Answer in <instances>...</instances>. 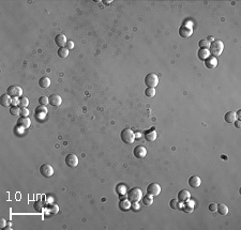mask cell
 I'll return each mask as SVG.
<instances>
[{
    "instance_id": "1",
    "label": "cell",
    "mask_w": 241,
    "mask_h": 230,
    "mask_svg": "<svg viewBox=\"0 0 241 230\" xmlns=\"http://www.w3.org/2000/svg\"><path fill=\"white\" fill-rule=\"evenodd\" d=\"M223 49H224V44H223V42L220 41V40H215V41L210 43L209 52H210V54L213 55V57H215V58H217L218 56H221L222 53H223Z\"/></svg>"
},
{
    "instance_id": "2",
    "label": "cell",
    "mask_w": 241,
    "mask_h": 230,
    "mask_svg": "<svg viewBox=\"0 0 241 230\" xmlns=\"http://www.w3.org/2000/svg\"><path fill=\"white\" fill-rule=\"evenodd\" d=\"M120 137H121V140H122L124 144H131L135 140V133L133 132L131 129H124V130L121 131Z\"/></svg>"
},
{
    "instance_id": "3",
    "label": "cell",
    "mask_w": 241,
    "mask_h": 230,
    "mask_svg": "<svg viewBox=\"0 0 241 230\" xmlns=\"http://www.w3.org/2000/svg\"><path fill=\"white\" fill-rule=\"evenodd\" d=\"M143 198V192L139 187H133L128 192V199L131 202H138Z\"/></svg>"
},
{
    "instance_id": "4",
    "label": "cell",
    "mask_w": 241,
    "mask_h": 230,
    "mask_svg": "<svg viewBox=\"0 0 241 230\" xmlns=\"http://www.w3.org/2000/svg\"><path fill=\"white\" fill-rule=\"evenodd\" d=\"M145 83L149 88H155L159 83V78L154 73H149L145 77Z\"/></svg>"
},
{
    "instance_id": "5",
    "label": "cell",
    "mask_w": 241,
    "mask_h": 230,
    "mask_svg": "<svg viewBox=\"0 0 241 230\" xmlns=\"http://www.w3.org/2000/svg\"><path fill=\"white\" fill-rule=\"evenodd\" d=\"M179 35L180 37L185 38V39H187V38H190L191 35H193V29H192V24H183V26L182 27H180L179 29Z\"/></svg>"
},
{
    "instance_id": "6",
    "label": "cell",
    "mask_w": 241,
    "mask_h": 230,
    "mask_svg": "<svg viewBox=\"0 0 241 230\" xmlns=\"http://www.w3.org/2000/svg\"><path fill=\"white\" fill-rule=\"evenodd\" d=\"M161 193V186L157 183H151L148 185L147 187V194L148 195L155 197V196H159Z\"/></svg>"
},
{
    "instance_id": "7",
    "label": "cell",
    "mask_w": 241,
    "mask_h": 230,
    "mask_svg": "<svg viewBox=\"0 0 241 230\" xmlns=\"http://www.w3.org/2000/svg\"><path fill=\"white\" fill-rule=\"evenodd\" d=\"M40 174L45 178H50L54 174V168L49 164H44L40 167Z\"/></svg>"
},
{
    "instance_id": "8",
    "label": "cell",
    "mask_w": 241,
    "mask_h": 230,
    "mask_svg": "<svg viewBox=\"0 0 241 230\" xmlns=\"http://www.w3.org/2000/svg\"><path fill=\"white\" fill-rule=\"evenodd\" d=\"M66 164L69 167H72V168L77 167V165H78V157H77V155L73 154V153L68 154L66 157Z\"/></svg>"
},
{
    "instance_id": "9",
    "label": "cell",
    "mask_w": 241,
    "mask_h": 230,
    "mask_svg": "<svg viewBox=\"0 0 241 230\" xmlns=\"http://www.w3.org/2000/svg\"><path fill=\"white\" fill-rule=\"evenodd\" d=\"M7 93L12 98H20L23 94V90L18 86H11L8 88Z\"/></svg>"
},
{
    "instance_id": "10",
    "label": "cell",
    "mask_w": 241,
    "mask_h": 230,
    "mask_svg": "<svg viewBox=\"0 0 241 230\" xmlns=\"http://www.w3.org/2000/svg\"><path fill=\"white\" fill-rule=\"evenodd\" d=\"M133 153H134V156L136 159H144L147 155V149L144 146H137V147L134 148Z\"/></svg>"
},
{
    "instance_id": "11",
    "label": "cell",
    "mask_w": 241,
    "mask_h": 230,
    "mask_svg": "<svg viewBox=\"0 0 241 230\" xmlns=\"http://www.w3.org/2000/svg\"><path fill=\"white\" fill-rule=\"evenodd\" d=\"M49 100V104L54 107H59L62 103V98L59 94H52V95L48 98Z\"/></svg>"
},
{
    "instance_id": "12",
    "label": "cell",
    "mask_w": 241,
    "mask_h": 230,
    "mask_svg": "<svg viewBox=\"0 0 241 230\" xmlns=\"http://www.w3.org/2000/svg\"><path fill=\"white\" fill-rule=\"evenodd\" d=\"M144 136H145V139L147 140V141H151V142L155 141V139H157V132H155V129L154 127H151L150 130L146 131Z\"/></svg>"
},
{
    "instance_id": "13",
    "label": "cell",
    "mask_w": 241,
    "mask_h": 230,
    "mask_svg": "<svg viewBox=\"0 0 241 230\" xmlns=\"http://www.w3.org/2000/svg\"><path fill=\"white\" fill-rule=\"evenodd\" d=\"M12 96H10L8 93L2 94L1 98H0V104L2 107H10V105L12 104Z\"/></svg>"
},
{
    "instance_id": "14",
    "label": "cell",
    "mask_w": 241,
    "mask_h": 230,
    "mask_svg": "<svg viewBox=\"0 0 241 230\" xmlns=\"http://www.w3.org/2000/svg\"><path fill=\"white\" fill-rule=\"evenodd\" d=\"M205 65H206V68H208V69H215L218 65L217 58L213 56H210L209 58H207L206 60H205Z\"/></svg>"
},
{
    "instance_id": "15",
    "label": "cell",
    "mask_w": 241,
    "mask_h": 230,
    "mask_svg": "<svg viewBox=\"0 0 241 230\" xmlns=\"http://www.w3.org/2000/svg\"><path fill=\"white\" fill-rule=\"evenodd\" d=\"M17 124H18V126L25 130V129H28V127L31 125V120H30L29 117H22L18 119Z\"/></svg>"
},
{
    "instance_id": "16",
    "label": "cell",
    "mask_w": 241,
    "mask_h": 230,
    "mask_svg": "<svg viewBox=\"0 0 241 230\" xmlns=\"http://www.w3.org/2000/svg\"><path fill=\"white\" fill-rule=\"evenodd\" d=\"M200 183H202V180L198 176H192L189 179V185L193 189H197L200 186Z\"/></svg>"
},
{
    "instance_id": "17",
    "label": "cell",
    "mask_w": 241,
    "mask_h": 230,
    "mask_svg": "<svg viewBox=\"0 0 241 230\" xmlns=\"http://www.w3.org/2000/svg\"><path fill=\"white\" fill-rule=\"evenodd\" d=\"M190 198H191V194L187 189H182L178 193V200L181 202H185L187 200H190Z\"/></svg>"
},
{
    "instance_id": "18",
    "label": "cell",
    "mask_w": 241,
    "mask_h": 230,
    "mask_svg": "<svg viewBox=\"0 0 241 230\" xmlns=\"http://www.w3.org/2000/svg\"><path fill=\"white\" fill-rule=\"evenodd\" d=\"M66 42H68V40H66V35H62V33H60V35H56V38H55V43H56L58 46L61 48V47H64L66 45Z\"/></svg>"
},
{
    "instance_id": "19",
    "label": "cell",
    "mask_w": 241,
    "mask_h": 230,
    "mask_svg": "<svg viewBox=\"0 0 241 230\" xmlns=\"http://www.w3.org/2000/svg\"><path fill=\"white\" fill-rule=\"evenodd\" d=\"M46 113H47V108L45 107V106L40 105L39 107L35 108V116H37L39 119H43V118H45Z\"/></svg>"
},
{
    "instance_id": "20",
    "label": "cell",
    "mask_w": 241,
    "mask_h": 230,
    "mask_svg": "<svg viewBox=\"0 0 241 230\" xmlns=\"http://www.w3.org/2000/svg\"><path fill=\"white\" fill-rule=\"evenodd\" d=\"M224 119H225V121H226L227 123H234L235 121L237 120L236 113H234V111H228V113H225Z\"/></svg>"
},
{
    "instance_id": "21",
    "label": "cell",
    "mask_w": 241,
    "mask_h": 230,
    "mask_svg": "<svg viewBox=\"0 0 241 230\" xmlns=\"http://www.w3.org/2000/svg\"><path fill=\"white\" fill-rule=\"evenodd\" d=\"M193 209H194V202L193 200H187L185 202V206H182V210L187 213H191L193 212Z\"/></svg>"
},
{
    "instance_id": "22",
    "label": "cell",
    "mask_w": 241,
    "mask_h": 230,
    "mask_svg": "<svg viewBox=\"0 0 241 230\" xmlns=\"http://www.w3.org/2000/svg\"><path fill=\"white\" fill-rule=\"evenodd\" d=\"M39 86L43 89L48 88V87L50 86V79H49L48 77H46V76H45V77H42V78L39 80Z\"/></svg>"
},
{
    "instance_id": "23",
    "label": "cell",
    "mask_w": 241,
    "mask_h": 230,
    "mask_svg": "<svg viewBox=\"0 0 241 230\" xmlns=\"http://www.w3.org/2000/svg\"><path fill=\"white\" fill-rule=\"evenodd\" d=\"M169 206L174 210H181L182 209V202L179 201L178 199H172L169 202Z\"/></svg>"
},
{
    "instance_id": "24",
    "label": "cell",
    "mask_w": 241,
    "mask_h": 230,
    "mask_svg": "<svg viewBox=\"0 0 241 230\" xmlns=\"http://www.w3.org/2000/svg\"><path fill=\"white\" fill-rule=\"evenodd\" d=\"M210 52H209V49H199V52H198V58L200 59V60H206L207 58H209L210 57Z\"/></svg>"
},
{
    "instance_id": "25",
    "label": "cell",
    "mask_w": 241,
    "mask_h": 230,
    "mask_svg": "<svg viewBox=\"0 0 241 230\" xmlns=\"http://www.w3.org/2000/svg\"><path fill=\"white\" fill-rule=\"evenodd\" d=\"M130 207H131V201L129 200V199H123V200H121L120 202H119V208L123 211L129 210Z\"/></svg>"
},
{
    "instance_id": "26",
    "label": "cell",
    "mask_w": 241,
    "mask_h": 230,
    "mask_svg": "<svg viewBox=\"0 0 241 230\" xmlns=\"http://www.w3.org/2000/svg\"><path fill=\"white\" fill-rule=\"evenodd\" d=\"M217 211L221 215H226L227 213H228V208H227V206L224 204V203H219V204H218Z\"/></svg>"
},
{
    "instance_id": "27",
    "label": "cell",
    "mask_w": 241,
    "mask_h": 230,
    "mask_svg": "<svg viewBox=\"0 0 241 230\" xmlns=\"http://www.w3.org/2000/svg\"><path fill=\"white\" fill-rule=\"evenodd\" d=\"M58 56L60 58H66V57L69 56V49L66 48V47H61V48L58 49Z\"/></svg>"
},
{
    "instance_id": "28",
    "label": "cell",
    "mask_w": 241,
    "mask_h": 230,
    "mask_svg": "<svg viewBox=\"0 0 241 230\" xmlns=\"http://www.w3.org/2000/svg\"><path fill=\"white\" fill-rule=\"evenodd\" d=\"M198 46L200 47V49H209L210 42L208 40H200L198 43Z\"/></svg>"
},
{
    "instance_id": "29",
    "label": "cell",
    "mask_w": 241,
    "mask_h": 230,
    "mask_svg": "<svg viewBox=\"0 0 241 230\" xmlns=\"http://www.w3.org/2000/svg\"><path fill=\"white\" fill-rule=\"evenodd\" d=\"M142 199H143V203L145 204V206H151V204H152V202H153L152 196L148 195V194H147V196L143 197Z\"/></svg>"
},
{
    "instance_id": "30",
    "label": "cell",
    "mask_w": 241,
    "mask_h": 230,
    "mask_svg": "<svg viewBox=\"0 0 241 230\" xmlns=\"http://www.w3.org/2000/svg\"><path fill=\"white\" fill-rule=\"evenodd\" d=\"M145 95L147 98H153L155 95V88H149V87H147V89L145 90Z\"/></svg>"
},
{
    "instance_id": "31",
    "label": "cell",
    "mask_w": 241,
    "mask_h": 230,
    "mask_svg": "<svg viewBox=\"0 0 241 230\" xmlns=\"http://www.w3.org/2000/svg\"><path fill=\"white\" fill-rule=\"evenodd\" d=\"M10 113L12 116H15V117H17L18 115L20 116V108L17 107V106H13V107L10 108Z\"/></svg>"
},
{
    "instance_id": "32",
    "label": "cell",
    "mask_w": 241,
    "mask_h": 230,
    "mask_svg": "<svg viewBox=\"0 0 241 230\" xmlns=\"http://www.w3.org/2000/svg\"><path fill=\"white\" fill-rule=\"evenodd\" d=\"M116 192H117L119 195H124V194L127 193L126 186L123 185V184H119V185L116 187Z\"/></svg>"
},
{
    "instance_id": "33",
    "label": "cell",
    "mask_w": 241,
    "mask_h": 230,
    "mask_svg": "<svg viewBox=\"0 0 241 230\" xmlns=\"http://www.w3.org/2000/svg\"><path fill=\"white\" fill-rule=\"evenodd\" d=\"M28 105H29V100L25 96H22L20 100V107H27Z\"/></svg>"
},
{
    "instance_id": "34",
    "label": "cell",
    "mask_w": 241,
    "mask_h": 230,
    "mask_svg": "<svg viewBox=\"0 0 241 230\" xmlns=\"http://www.w3.org/2000/svg\"><path fill=\"white\" fill-rule=\"evenodd\" d=\"M39 103H40V105H43V106H45V105H47V104L49 103V100H48V98L47 96H41V98H39Z\"/></svg>"
},
{
    "instance_id": "35",
    "label": "cell",
    "mask_w": 241,
    "mask_h": 230,
    "mask_svg": "<svg viewBox=\"0 0 241 230\" xmlns=\"http://www.w3.org/2000/svg\"><path fill=\"white\" fill-rule=\"evenodd\" d=\"M20 116L22 117H28L29 116V109L27 107H22L20 108Z\"/></svg>"
},
{
    "instance_id": "36",
    "label": "cell",
    "mask_w": 241,
    "mask_h": 230,
    "mask_svg": "<svg viewBox=\"0 0 241 230\" xmlns=\"http://www.w3.org/2000/svg\"><path fill=\"white\" fill-rule=\"evenodd\" d=\"M49 212L53 213V214H56V213H58V210H59V208H58V206L57 204H52V206L48 208Z\"/></svg>"
},
{
    "instance_id": "37",
    "label": "cell",
    "mask_w": 241,
    "mask_h": 230,
    "mask_svg": "<svg viewBox=\"0 0 241 230\" xmlns=\"http://www.w3.org/2000/svg\"><path fill=\"white\" fill-rule=\"evenodd\" d=\"M66 47L68 49H73L74 48V42L73 41H68V42H66Z\"/></svg>"
},
{
    "instance_id": "38",
    "label": "cell",
    "mask_w": 241,
    "mask_h": 230,
    "mask_svg": "<svg viewBox=\"0 0 241 230\" xmlns=\"http://www.w3.org/2000/svg\"><path fill=\"white\" fill-rule=\"evenodd\" d=\"M217 208H218V204H217V203H210V204H209V210L211 211V212H214V211H217Z\"/></svg>"
},
{
    "instance_id": "39",
    "label": "cell",
    "mask_w": 241,
    "mask_h": 230,
    "mask_svg": "<svg viewBox=\"0 0 241 230\" xmlns=\"http://www.w3.org/2000/svg\"><path fill=\"white\" fill-rule=\"evenodd\" d=\"M5 225H7V222H5V218L1 217V220H0V227L2 228H5Z\"/></svg>"
},
{
    "instance_id": "40",
    "label": "cell",
    "mask_w": 241,
    "mask_h": 230,
    "mask_svg": "<svg viewBox=\"0 0 241 230\" xmlns=\"http://www.w3.org/2000/svg\"><path fill=\"white\" fill-rule=\"evenodd\" d=\"M35 208L37 209V210L41 211V210H42V204H41V203H40V202L35 203Z\"/></svg>"
},
{
    "instance_id": "41",
    "label": "cell",
    "mask_w": 241,
    "mask_h": 230,
    "mask_svg": "<svg viewBox=\"0 0 241 230\" xmlns=\"http://www.w3.org/2000/svg\"><path fill=\"white\" fill-rule=\"evenodd\" d=\"M133 209H134V211L139 210V204H138V202H133Z\"/></svg>"
},
{
    "instance_id": "42",
    "label": "cell",
    "mask_w": 241,
    "mask_h": 230,
    "mask_svg": "<svg viewBox=\"0 0 241 230\" xmlns=\"http://www.w3.org/2000/svg\"><path fill=\"white\" fill-rule=\"evenodd\" d=\"M234 123H235V125H236L237 129H240V127H241V122H240V120H236Z\"/></svg>"
},
{
    "instance_id": "43",
    "label": "cell",
    "mask_w": 241,
    "mask_h": 230,
    "mask_svg": "<svg viewBox=\"0 0 241 230\" xmlns=\"http://www.w3.org/2000/svg\"><path fill=\"white\" fill-rule=\"evenodd\" d=\"M241 110H238L236 113V117H237V120H240V118H241Z\"/></svg>"
},
{
    "instance_id": "44",
    "label": "cell",
    "mask_w": 241,
    "mask_h": 230,
    "mask_svg": "<svg viewBox=\"0 0 241 230\" xmlns=\"http://www.w3.org/2000/svg\"><path fill=\"white\" fill-rule=\"evenodd\" d=\"M208 41H209V42H213V41H214V39H213V38H212V37H209V38H208Z\"/></svg>"
},
{
    "instance_id": "45",
    "label": "cell",
    "mask_w": 241,
    "mask_h": 230,
    "mask_svg": "<svg viewBox=\"0 0 241 230\" xmlns=\"http://www.w3.org/2000/svg\"><path fill=\"white\" fill-rule=\"evenodd\" d=\"M222 159H227V156H225V155H222Z\"/></svg>"
}]
</instances>
